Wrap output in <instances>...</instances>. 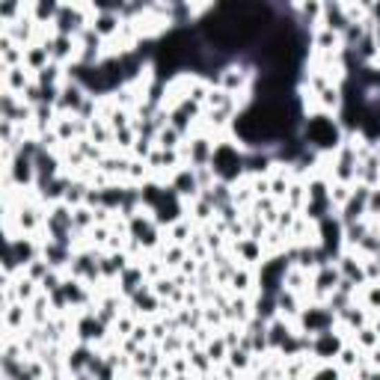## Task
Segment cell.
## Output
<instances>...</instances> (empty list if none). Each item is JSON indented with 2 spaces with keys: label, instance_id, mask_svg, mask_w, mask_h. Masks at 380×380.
I'll list each match as a JSON object with an SVG mask.
<instances>
[{
  "label": "cell",
  "instance_id": "obj_1",
  "mask_svg": "<svg viewBox=\"0 0 380 380\" xmlns=\"http://www.w3.org/2000/svg\"><path fill=\"white\" fill-rule=\"evenodd\" d=\"M300 137H303V143L309 149H315V152H321V155H330L342 146L348 131L339 119H333V113H327V110H312V113H306L303 122H300Z\"/></svg>",
  "mask_w": 380,
  "mask_h": 380
},
{
  "label": "cell",
  "instance_id": "obj_2",
  "mask_svg": "<svg viewBox=\"0 0 380 380\" xmlns=\"http://www.w3.org/2000/svg\"><path fill=\"white\" fill-rule=\"evenodd\" d=\"M244 155H247V149L244 146H238V140H226V137H217V143H214V155H211V167L217 178H223V182H238L244 173Z\"/></svg>",
  "mask_w": 380,
  "mask_h": 380
},
{
  "label": "cell",
  "instance_id": "obj_3",
  "mask_svg": "<svg viewBox=\"0 0 380 380\" xmlns=\"http://www.w3.org/2000/svg\"><path fill=\"white\" fill-rule=\"evenodd\" d=\"M294 324H297L300 333L315 336V333H324V330L336 327V312L327 303H315V300H312V303H303V309H300Z\"/></svg>",
  "mask_w": 380,
  "mask_h": 380
},
{
  "label": "cell",
  "instance_id": "obj_4",
  "mask_svg": "<svg viewBox=\"0 0 380 380\" xmlns=\"http://www.w3.org/2000/svg\"><path fill=\"white\" fill-rule=\"evenodd\" d=\"M342 283V271H339L336 262H327V265H318L312 271V288H309V294L303 297V303H324Z\"/></svg>",
  "mask_w": 380,
  "mask_h": 380
},
{
  "label": "cell",
  "instance_id": "obj_5",
  "mask_svg": "<svg viewBox=\"0 0 380 380\" xmlns=\"http://www.w3.org/2000/svg\"><path fill=\"white\" fill-rule=\"evenodd\" d=\"M348 336L342 333V330H324V333H315L312 336V348H309V354H312L315 359H336L339 351L345 348Z\"/></svg>",
  "mask_w": 380,
  "mask_h": 380
},
{
  "label": "cell",
  "instance_id": "obj_6",
  "mask_svg": "<svg viewBox=\"0 0 380 380\" xmlns=\"http://www.w3.org/2000/svg\"><path fill=\"white\" fill-rule=\"evenodd\" d=\"M167 184L175 190L178 196L184 199V202H190V199H196L199 193H202V187H199V178H196V169L190 164H182L178 169H173L167 178Z\"/></svg>",
  "mask_w": 380,
  "mask_h": 380
},
{
  "label": "cell",
  "instance_id": "obj_7",
  "mask_svg": "<svg viewBox=\"0 0 380 380\" xmlns=\"http://www.w3.org/2000/svg\"><path fill=\"white\" fill-rule=\"evenodd\" d=\"M86 86L84 84H77V81H63V86H59V98H57V110L59 113H72V116H77L81 113V107H84V102H86Z\"/></svg>",
  "mask_w": 380,
  "mask_h": 380
},
{
  "label": "cell",
  "instance_id": "obj_8",
  "mask_svg": "<svg viewBox=\"0 0 380 380\" xmlns=\"http://www.w3.org/2000/svg\"><path fill=\"white\" fill-rule=\"evenodd\" d=\"M229 249L235 253V258L241 265H262L265 258H267V253H265V244L258 241V238H249V235H244V238H238V241H232L229 244Z\"/></svg>",
  "mask_w": 380,
  "mask_h": 380
},
{
  "label": "cell",
  "instance_id": "obj_9",
  "mask_svg": "<svg viewBox=\"0 0 380 380\" xmlns=\"http://www.w3.org/2000/svg\"><path fill=\"white\" fill-rule=\"evenodd\" d=\"M48 45H51V59L59 66H72L77 63V36H66V33H51L48 36Z\"/></svg>",
  "mask_w": 380,
  "mask_h": 380
},
{
  "label": "cell",
  "instance_id": "obj_10",
  "mask_svg": "<svg viewBox=\"0 0 380 380\" xmlns=\"http://www.w3.org/2000/svg\"><path fill=\"white\" fill-rule=\"evenodd\" d=\"M33 164H36V187L51 182V178H57L59 173H63V158H59L57 152H51V149H39Z\"/></svg>",
  "mask_w": 380,
  "mask_h": 380
},
{
  "label": "cell",
  "instance_id": "obj_11",
  "mask_svg": "<svg viewBox=\"0 0 380 380\" xmlns=\"http://www.w3.org/2000/svg\"><path fill=\"white\" fill-rule=\"evenodd\" d=\"M143 283H149V279H146V271H143V262H131L122 274H119L116 288H119V294H122V297L128 300V297H131Z\"/></svg>",
  "mask_w": 380,
  "mask_h": 380
},
{
  "label": "cell",
  "instance_id": "obj_12",
  "mask_svg": "<svg viewBox=\"0 0 380 380\" xmlns=\"http://www.w3.org/2000/svg\"><path fill=\"white\" fill-rule=\"evenodd\" d=\"M321 24L330 27V30H339V33H345V27L351 24V18H348V9H345L342 0H324Z\"/></svg>",
  "mask_w": 380,
  "mask_h": 380
},
{
  "label": "cell",
  "instance_id": "obj_13",
  "mask_svg": "<svg viewBox=\"0 0 380 380\" xmlns=\"http://www.w3.org/2000/svg\"><path fill=\"white\" fill-rule=\"evenodd\" d=\"M122 21H125V15H119V12H93V30L104 39V42L116 39Z\"/></svg>",
  "mask_w": 380,
  "mask_h": 380
},
{
  "label": "cell",
  "instance_id": "obj_14",
  "mask_svg": "<svg viewBox=\"0 0 380 380\" xmlns=\"http://www.w3.org/2000/svg\"><path fill=\"white\" fill-rule=\"evenodd\" d=\"M48 63H51V45H48V39H45V42H33V45L24 48V66L33 75L42 72Z\"/></svg>",
  "mask_w": 380,
  "mask_h": 380
},
{
  "label": "cell",
  "instance_id": "obj_15",
  "mask_svg": "<svg viewBox=\"0 0 380 380\" xmlns=\"http://www.w3.org/2000/svg\"><path fill=\"white\" fill-rule=\"evenodd\" d=\"M229 292L232 294H249L256 288V267L253 265H241L238 262V267H235V274H232V279H229Z\"/></svg>",
  "mask_w": 380,
  "mask_h": 380
},
{
  "label": "cell",
  "instance_id": "obj_16",
  "mask_svg": "<svg viewBox=\"0 0 380 380\" xmlns=\"http://www.w3.org/2000/svg\"><path fill=\"white\" fill-rule=\"evenodd\" d=\"M36 77L27 66H12V68H3V89H12V93L24 95V89L33 84Z\"/></svg>",
  "mask_w": 380,
  "mask_h": 380
},
{
  "label": "cell",
  "instance_id": "obj_17",
  "mask_svg": "<svg viewBox=\"0 0 380 380\" xmlns=\"http://www.w3.org/2000/svg\"><path fill=\"white\" fill-rule=\"evenodd\" d=\"M276 306H279V315H283V318L297 321L300 309H303V294L292 292V288H279V292H276Z\"/></svg>",
  "mask_w": 380,
  "mask_h": 380
},
{
  "label": "cell",
  "instance_id": "obj_18",
  "mask_svg": "<svg viewBox=\"0 0 380 380\" xmlns=\"http://www.w3.org/2000/svg\"><path fill=\"white\" fill-rule=\"evenodd\" d=\"M59 6H63V0H27V9L36 18V24H54Z\"/></svg>",
  "mask_w": 380,
  "mask_h": 380
},
{
  "label": "cell",
  "instance_id": "obj_19",
  "mask_svg": "<svg viewBox=\"0 0 380 380\" xmlns=\"http://www.w3.org/2000/svg\"><path fill=\"white\" fill-rule=\"evenodd\" d=\"M354 300H357V303H363L372 315H377V312H380V283H365V285L357 292Z\"/></svg>",
  "mask_w": 380,
  "mask_h": 380
},
{
  "label": "cell",
  "instance_id": "obj_20",
  "mask_svg": "<svg viewBox=\"0 0 380 380\" xmlns=\"http://www.w3.org/2000/svg\"><path fill=\"white\" fill-rule=\"evenodd\" d=\"M184 137H187V134H182L173 122H169V125H164L161 131L155 134V146H158V149H182Z\"/></svg>",
  "mask_w": 380,
  "mask_h": 380
},
{
  "label": "cell",
  "instance_id": "obj_21",
  "mask_svg": "<svg viewBox=\"0 0 380 380\" xmlns=\"http://www.w3.org/2000/svg\"><path fill=\"white\" fill-rule=\"evenodd\" d=\"M351 342H354V345H357L363 354H368V351H372V348H377V345H380V333H377V330H374L372 324H365V327H359L357 333L351 336Z\"/></svg>",
  "mask_w": 380,
  "mask_h": 380
},
{
  "label": "cell",
  "instance_id": "obj_22",
  "mask_svg": "<svg viewBox=\"0 0 380 380\" xmlns=\"http://www.w3.org/2000/svg\"><path fill=\"white\" fill-rule=\"evenodd\" d=\"M363 357H365V354L359 351V348L351 342V339H348V342H345V348H342V351H339V357H336V363L345 368V374H351V368L363 363Z\"/></svg>",
  "mask_w": 380,
  "mask_h": 380
},
{
  "label": "cell",
  "instance_id": "obj_23",
  "mask_svg": "<svg viewBox=\"0 0 380 380\" xmlns=\"http://www.w3.org/2000/svg\"><path fill=\"white\" fill-rule=\"evenodd\" d=\"M27 12V0H0V21L3 24H12Z\"/></svg>",
  "mask_w": 380,
  "mask_h": 380
},
{
  "label": "cell",
  "instance_id": "obj_24",
  "mask_svg": "<svg viewBox=\"0 0 380 380\" xmlns=\"http://www.w3.org/2000/svg\"><path fill=\"white\" fill-rule=\"evenodd\" d=\"M306 199H309L306 182H292V187H288V193H285V199H283V202H285L288 208H294V211H303Z\"/></svg>",
  "mask_w": 380,
  "mask_h": 380
},
{
  "label": "cell",
  "instance_id": "obj_25",
  "mask_svg": "<svg viewBox=\"0 0 380 380\" xmlns=\"http://www.w3.org/2000/svg\"><path fill=\"white\" fill-rule=\"evenodd\" d=\"M205 354L211 357V363L217 365V363H226V357H229V345H226V339H223V333H214L211 339L205 342Z\"/></svg>",
  "mask_w": 380,
  "mask_h": 380
},
{
  "label": "cell",
  "instance_id": "obj_26",
  "mask_svg": "<svg viewBox=\"0 0 380 380\" xmlns=\"http://www.w3.org/2000/svg\"><path fill=\"white\" fill-rule=\"evenodd\" d=\"M137 321H140V318L131 312V309H125V312H122V315H119L116 321H113V327H110V330H113V333H116L119 339H125V336H131V333H134Z\"/></svg>",
  "mask_w": 380,
  "mask_h": 380
},
{
  "label": "cell",
  "instance_id": "obj_27",
  "mask_svg": "<svg viewBox=\"0 0 380 380\" xmlns=\"http://www.w3.org/2000/svg\"><path fill=\"white\" fill-rule=\"evenodd\" d=\"M128 3H131V0H89V9H93V12H119V15H125Z\"/></svg>",
  "mask_w": 380,
  "mask_h": 380
},
{
  "label": "cell",
  "instance_id": "obj_28",
  "mask_svg": "<svg viewBox=\"0 0 380 380\" xmlns=\"http://www.w3.org/2000/svg\"><path fill=\"white\" fill-rule=\"evenodd\" d=\"M351 190H354V184H348V182H330V202H333L336 211H339V208H342V205L348 202Z\"/></svg>",
  "mask_w": 380,
  "mask_h": 380
},
{
  "label": "cell",
  "instance_id": "obj_29",
  "mask_svg": "<svg viewBox=\"0 0 380 380\" xmlns=\"http://www.w3.org/2000/svg\"><path fill=\"white\" fill-rule=\"evenodd\" d=\"M155 152V140L137 134V143L131 146V158H140V161H149V155Z\"/></svg>",
  "mask_w": 380,
  "mask_h": 380
},
{
  "label": "cell",
  "instance_id": "obj_30",
  "mask_svg": "<svg viewBox=\"0 0 380 380\" xmlns=\"http://www.w3.org/2000/svg\"><path fill=\"white\" fill-rule=\"evenodd\" d=\"M48 271H51V265H48V258H33V262H30L27 267H24V274L30 276V279H36V283H42V279L48 276Z\"/></svg>",
  "mask_w": 380,
  "mask_h": 380
},
{
  "label": "cell",
  "instance_id": "obj_31",
  "mask_svg": "<svg viewBox=\"0 0 380 380\" xmlns=\"http://www.w3.org/2000/svg\"><path fill=\"white\" fill-rule=\"evenodd\" d=\"M380 214V184L368 190V217Z\"/></svg>",
  "mask_w": 380,
  "mask_h": 380
},
{
  "label": "cell",
  "instance_id": "obj_32",
  "mask_svg": "<svg viewBox=\"0 0 380 380\" xmlns=\"http://www.w3.org/2000/svg\"><path fill=\"white\" fill-rule=\"evenodd\" d=\"M354 3H357V6H363V9H365V12H372L374 0H354Z\"/></svg>",
  "mask_w": 380,
  "mask_h": 380
},
{
  "label": "cell",
  "instance_id": "obj_33",
  "mask_svg": "<svg viewBox=\"0 0 380 380\" xmlns=\"http://www.w3.org/2000/svg\"><path fill=\"white\" fill-rule=\"evenodd\" d=\"M372 18H374V24H380V0H374V6H372Z\"/></svg>",
  "mask_w": 380,
  "mask_h": 380
},
{
  "label": "cell",
  "instance_id": "obj_34",
  "mask_svg": "<svg viewBox=\"0 0 380 380\" xmlns=\"http://www.w3.org/2000/svg\"><path fill=\"white\" fill-rule=\"evenodd\" d=\"M342 3H354V0H342Z\"/></svg>",
  "mask_w": 380,
  "mask_h": 380
}]
</instances>
